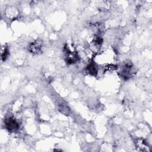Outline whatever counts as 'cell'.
Instances as JSON below:
<instances>
[{"instance_id": "obj_2", "label": "cell", "mask_w": 152, "mask_h": 152, "mask_svg": "<svg viewBox=\"0 0 152 152\" xmlns=\"http://www.w3.org/2000/svg\"><path fill=\"white\" fill-rule=\"evenodd\" d=\"M5 125L7 129H8L10 131H14L19 128L18 123L14 119L11 118H10L7 120Z\"/></svg>"}, {"instance_id": "obj_3", "label": "cell", "mask_w": 152, "mask_h": 152, "mask_svg": "<svg viewBox=\"0 0 152 152\" xmlns=\"http://www.w3.org/2000/svg\"><path fill=\"white\" fill-rule=\"evenodd\" d=\"M132 69L133 66L130 64H125L124 66L123 67L122 70L121 71L122 76L125 78H129V77L131 76L132 73Z\"/></svg>"}, {"instance_id": "obj_1", "label": "cell", "mask_w": 152, "mask_h": 152, "mask_svg": "<svg viewBox=\"0 0 152 152\" xmlns=\"http://www.w3.org/2000/svg\"><path fill=\"white\" fill-rule=\"evenodd\" d=\"M42 43L39 40H36L31 43L28 47V50L33 53H39L42 50Z\"/></svg>"}, {"instance_id": "obj_5", "label": "cell", "mask_w": 152, "mask_h": 152, "mask_svg": "<svg viewBox=\"0 0 152 152\" xmlns=\"http://www.w3.org/2000/svg\"><path fill=\"white\" fill-rule=\"evenodd\" d=\"M1 58H2V59H4V60H5L8 55V48L5 47V45L4 46H1Z\"/></svg>"}, {"instance_id": "obj_4", "label": "cell", "mask_w": 152, "mask_h": 152, "mask_svg": "<svg viewBox=\"0 0 152 152\" xmlns=\"http://www.w3.org/2000/svg\"><path fill=\"white\" fill-rule=\"evenodd\" d=\"M86 69H87V72H88L89 73V74L94 75V76L96 75L97 72V67L96 66L95 63H94V62L90 63L87 66Z\"/></svg>"}]
</instances>
